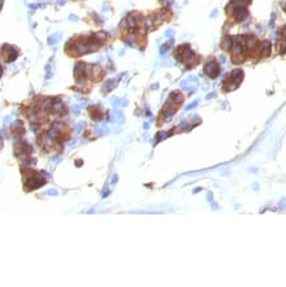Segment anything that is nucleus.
I'll list each match as a JSON object with an SVG mask.
<instances>
[{"label": "nucleus", "instance_id": "3", "mask_svg": "<svg viewBox=\"0 0 286 287\" xmlns=\"http://www.w3.org/2000/svg\"><path fill=\"white\" fill-rule=\"evenodd\" d=\"M260 51H261V54H263V57L269 56V54H271V43L269 42H264L260 46Z\"/></svg>", "mask_w": 286, "mask_h": 287}, {"label": "nucleus", "instance_id": "9", "mask_svg": "<svg viewBox=\"0 0 286 287\" xmlns=\"http://www.w3.org/2000/svg\"><path fill=\"white\" fill-rule=\"evenodd\" d=\"M0 75H2V68H0Z\"/></svg>", "mask_w": 286, "mask_h": 287}, {"label": "nucleus", "instance_id": "1", "mask_svg": "<svg viewBox=\"0 0 286 287\" xmlns=\"http://www.w3.org/2000/svg\"><path fill=\"white\" fill-rule=\"evenodd\" d=\"M2 54H3V56L5 57V60H7L8 62L14 61L16 58H17V56H18V52H17V50L13 48V47H10L9 44H4L3 46Z\"/></svg>", "mask_w": 286, "mask_h": 287}, {"label": "nucleus", "instance_id": "7", "mask_svg": "<svg viewBox=\"0 0 286 287\" xmlns=\"http://www.w3.org/2000/svg\"><path fill=\"white\" fill-rule=\"evenodd\" d=\"M196 104H198V102H194V103H191V104H190V105H189V107L186 108V109H187V110H190V109H192V108H194V107H195Z\"/></svg>", "mask_w": 286, "mask_h": 287}, {"label": "nucleus", "instance_id": "8", "mask_svg": "<svg viewBox=\"0 0 286 287\" xmlns=\"http://www.w3.org/2000/svg\"><path fill=\"white\" fill-rule=\"evenodd\" d=\"M247 0H233V3H237V4H242V3H246Z\"/></svg>", "mask_w": 286, "mask_h": 287}, {"label": "nucleus", "instance_id": "5", "mask_svg": "<svg viewBox=\"0 0 286 287\" xmlns=\"http://www.w3.org/2000/svg\"><path fill=\"white\" fill-rule=\"evenodd\" d=\"M223 47L226 50V51H229L233 48V39L232 38H225L224 39V43H223Z\"/></svg>", "mask_w": 286, "mask_h": 287}, {"label": "nucleus", "instance_id": "4", "mask_svg": "<svg viewBox=\"0 0 286 287\" xmlns=\"http://www.w3.org/2000/svg\"><path fill=\"white\" fill-rule=\"evenodd\" d=\"M102 116H103L102 110L99 109L98 107L91 108V117H92V118H94V120H100V118H102Z\"/></svg>", "mask_w": 286, "mask_h": 287}, {"label": "nucleus", "instance_id": "6", "mask_svg": "<svg viewBox=\"0 0 286 287\" xmlns=\"http://www.w3.org/2000/svg\"><path fill=\"white\" fill-rule=\"evenodd\" d=\"M115 86H116V82H115V81H108L107 83L104 85V87H103V91H109V90H112Z\"/></svg>", "mask_w": 286, "mask_h": 287}, {"label": "nucleus", "instance_id": "2", "mask_svg": "<svg viewBox=\"0 0 286 287\" xmlns=\"http://www.w3.org/2000/svg\"><path fill=\"white\" fill-rule=\"evenodd\" d=\"M219 72H220V66H219V64L215 62V61L209 62L208 65L206 66V73H207L211 78H216V77H217Z\"/></svg>", "mask_w": 286, "mask_h": 287}]
</instances>
